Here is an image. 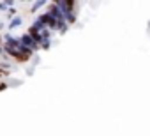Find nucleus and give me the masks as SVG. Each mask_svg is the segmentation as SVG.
Instances as JSON below:
<instances>
[{"mask_svg": "<svg viewBox=\"0 0 150 136\" xmlns=\"http://www.w3.org/2000/svg\"><path fill=\"white\" fill-rule=\"evenodd\" d=\"M0 28H2V25H0Z\"/></svg>", "mask_w": 150, "mask_h": 136, "instance_id": "obj_3", "label": "nucleus"}, {"mask_svg": "<svg viewBox=\"0 0 150 136\" xmlns=\"http://www.w3.org/2000/svg\"><path fill=\"white\" fill-rule=\"evenodd\" d=\"M20 23H21V20H20V18H14V20L11 21V25H9V28H16V27L20 25Z\"/></svg>", "mask_w": 150, "mask_h": 136, "instance_id": "obj_1", "label": "nucleus"}, {"mask_svg": "<svg viewBox=\"0 0 150 136\" xmlns=\"http://www.w3.org/2000/svg\"><path fill=\"white\" fill-rule=\"evenodd\" d=\"M0 55H2V46H0Z\"/></svg>", "mask_w": 150, "mask_h": 136, "instance_id": "obj_2", "label": "nucleus"}]
</instances>
